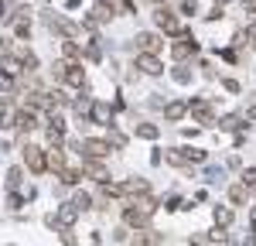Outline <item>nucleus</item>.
Wrapping results in <instances>:
<instances>
[{"mask_svg": "<svg viewBox=\"0 0 256 246\" xmlns=\"http://www.w3.org/2000/svg\"><path fill=\"white\" fill-rule=\"evenodd\" d=\"M44 24H48V31H55V34H62V38H79V24H72V20H65L62 14H55V10H44Z\"/></svg>", "mask_w": 256, "mask_h": 246, "instance_id": "f257e3e1", "label": "nucleus"}, {"mask_svg": "<svg viewBox=\"0 0 256 246\" xmlns=\"http://www.w3.org/2000/svg\"><path fill=\"white\" fill-rule=\"evenodd\" d=\"M24 164H28L31 174H44V171H48V154H44V147L24 144Z\"/></svg>", "mask_w": 256, "mask_h": 246, "instance_id": "f03ea898", "label": "nucleus"}, {"mask_svg": "<svg viewBox=\"0 0 256 246\" xmlns=\"http://www.w3.org/2000/svg\"><path fill=\"white\" fill-rule=\"evenodd\" d=\"M154 24H158L164 34H174V38L184 31V28H181V20L174 18V10H171V7H164V4H158V10H154Z\"/></svg>", "mask_w": 256, "mask_h": 246, "instance_id": "7ed1b4c3", "label": "nucleus"}, {"mask_svg": "<svg viewBox=\"0 0 256 246\" xmlns=\"http://www.w3.org/2000/svg\"><path fill=\"white\" fill-rule=\"evenodd\" d=\"M110 154H113V147H110V140H102V137H89V140H82V158L106 161Z\"/></svg>", "mask_w": 256, "mask_h": 246, "instance_id": "20e7f679", "label": "nucleus"}, {"mask_svg": "<svg viewBox=\"0 0 256 246\" xmlns=\"http://www.w3.org/2000/svg\"><path fill=\"white\" fill-rule=\"evenodd\" d=\"M195 52H198V41L192 38V31H181V34H178V41L171 44V55H174L178 62H188Z\"/></svg>", "mask_w": 256, "mask_h": 246, "instance_id": "39448f33", "label": "nucleus"}, {"mask_svg": "<svg viewBox=\"0 0 256 246\" xmlns=\"http://www.w3.org/2000/svg\"><path fill=\"white\" fill-rule=\"evenodd\" d=\"M188 113H192L202 126H212V123H216V110H212L208 100H188Z\"/></svg>", "mask_w": 256, "mask_h": 246, "instance_id": "423d86ee", "label": "nucleus"}, {"mask_svg": "<svg viewBox=\"0 0 256 246\" xmlns=\"http://www.w3.org/2000/svg\"><path fill=\"white\" fill-rule=\"evenodd\" d=\"M89 123H99V126H113V106L102 100H92L89 106Z\"/></svg>", "mask_w": 256, "mask_h": 246, "instance_id": "0eeeda50", "label": "nucleus"}, {"mask_svg": "<svg viewBox=\"0 0 256 246\" xmlns=\"http://www.w3.org/2000/svg\"><path fill=\"white\" fill-rule=\"evenodd\" d=\"M38 126L41 123H38V113H34V110L24 106V110L14 113V130H18V134H31V130H38Z\"/></svg>", "mask_w": 256, "mask_h": 246, "instance_id": "6e6552de", "label": "nucleus"}, {"mask_svg": "<svg viewBox=\"0 0 256 246\" xmlns=\"http://www.w3.org/2000/svg\"><path fill=\"white\" fill-rule=\"evenodd\" d=\"M134 68H140L144 76H160V72H164V62H160L158 55H144V52H137Z\"/></svg>", "mask_w": 256, "mask_h": 246, "instance_id": "1a4fd4ad", "label": "nucleus"}, {"mask_svg": "<svg viewBox=\"0 0 256 246\" xmlns=\"http://www.w3.org/2000/svg\"><path fill=\"white\" fill-rule=\"evenodd\" d=\"M160 243H164V236H160L158 229H150V226L137 229V232H134V240H130V246H160Z\"/></svg>", "mask_w": 256, "mask_h": 246, "instance_id": "9d476101", "label": "nucleus"}, {"mask_svg": "<svg viewBox=\"0 0 256 246\" xmlns=\"http://www.w3.org/2000/svg\"><path fill=\"white\" fill-rule=\"evenodd\" d=\"M134 44H137V52H144V55H158L160 38L154 34V31H140L137 38H134Z\"/></svg>", "mask_w": 256, "mask_h": 246, "instance_id": "9b49d317", "label": "nucleus"}, {"mask_svg": "<svg viewBox=\"0 0 256 246\" xmlns=\"http://www.w3.org/2000/svg\"><path fill=\"white\" fill-rule=\"evenodd\" d=\"M82 171H86V174H89V178H92V182H106V178H110V171H106V164L102 161H92V158H82Z\"/></svg>", "mask_w": 256, "mask_h": 246, "instance_id": "f8f14e48", "label": "nucleus"}, {"mask_svg": "<svg viewBox=\"0 0 256 246\" xmlns=\"http://www.w3.org/2000/svg\"><path fill=\"white\" fill-rule=\"evenodd\" d=\"M79 216H82V212L76 208V205H72V202H65V205L58 208V216H55V226H62V229H72Z\"/></svg>", "mask_w": 256, "mask_h": 246, "instance_id": "ddd939ff", "label": "nucleus"}, {"mask_svg": "<svg viewBox=\"0 0 256 246\" xmlns=\"http://www.w3.org/2000/svg\"><path fill=\"white\" fill-rule=\"evenodd\" d=\"M65 86H76V89H82L86 86V68H82V62H68V68H65Z\"/></svg>", "mask_w": 256, "mask_h": 246, "instance_id": "4468645a", "label": "nucleus"}, {"mask_svg": "<svg viewBox=\"0 0 256 246\" xmlns=\"http://www.w3.org/2000/svg\"><path fill=\"white\" fill-rule=\"evenodd\" d=\"M184 113H188V100H171V102H164V120H168V123H178Z\"/></svg>", "mask_w": 256, "mask_h": 246, "instance_id": "2eb2a0df", "label": "nucleus"}, {"mask_svg": "<svg viewBox=\"0 0 256 246\" xmlns=\"http://www.w3.org/2000/svg\"><path fill=\"white\" fill-rule=\"evenodd\" d=\"M113 18H116V7H113V4L99 0L96 7H92V20H96V24H106V20H113Z\"/></svg>", "mask_w": 256, "mask_h": 246, "instance_id": "dca6fc26", "label": "nucleus"}, {"mask_svg": "<svg viewBox=\"0 0 256 246\" xmlns=\"http://www.w3.org/2000/svg\"><path fill=\"white\" fill-rule=\"evenodd\" d=\"M147 192H150L147 178H126L123 182V195H147Z\"/></svg>", "mask_w": 256, "mask_h": 246, "instance_id": "f3484780", "label": "nucleus"}, {"mask_svg": "<svg viewBox=\"0 0 256 246\" xmlns=\"http://www.w3.org/2000/svg\"><path fill=\"white\" fill-rule=\"evenodd\" d=\"M212 219H216L218 229H229V226H232V208H229V205H216Z\"/></svg>", "mask_w": 256, "mask_h": 246, "instance_id": "a211bd4d", "label": "nucleus"}, {"mask_svg": "<svg viewBox=\"0 0 256 246\" xmlns=\"http://www.w3.org/2000/svg\"><path fill=\"white\" fill-rule=\"evenodd\" d=\"M58 178H62V184H79L82 182V168H62Z\"/></svg>", "mask_w": 256, "mask_h": 246, "instance_id": "6ab92c4d", "label": "nucleus"}, {"mask_svg": "<svg viewBox=\"0 0 256 246\" xmlns=\"http://www.w3.org/2000/svg\"><path fill=\"white\" fill-rule=\"evenodd\" d=\"M229 202L232 205H246L250 202V192H246L242 184H232V188H229Z\"/></svg>", "mask_w": 256, "mask_h": 246, "instance_id": "aec40b11", "label": "nucleus"}, {"mask_svg": "<svg viewBox=\"0 0 256 246\" xmlns=\"http://www.w3.org/2000/svg\"><path fill=\"white\" fill-rule=\"evenodd\" d=\"M48 168H55V171L65 168V150H62V147H52V150H48Z\"/></svg>", "mask_w": 256, "mask_h": 246, "instance_id": "412c9836", "label": "nucleus"}, {"mask_svg": "<svg viewBox=\"0 0 256 246\" xmlns=\"http://www.w3.org/2000/svg\"><path fill=\"white\" fill-rule=\"evenodd\" d=\"M239 184H242L246 192H256V168H242V174H239Z\"/></svg>", "mask_w": 256, "mask_h": 246, "instance_id": "4be33fe9", "label": "nucleus"}, {"mask_svg": "<svg viewBox=\"0 0 256 246\" xmlns=\"http://www.w3.org/2000/svg\"><path fill=\"white\" fill-rule=\"evenodd\" d=\"M134 130H137V137H144V140H158V134H160L154 123H137Z\"/></svg>", "mask_w": 256, "mask_h": 246, "instance_id": "5701e85b", "label": "nucleus"}, {"mask_svg": "<svg viewBox=\"0 0 256 246\" xmlns=\"http://www.w3.org/2000/svg\"><path fill=\"white\" fill-rule=\"evenodd\" d=\"M0 126H14V113H10L7 96H0Z\"/></svg>", "mask_w": 256, "mask_h": 246, "instance_id": "b1692460", "label": "nucleus"}, {"mask_svg": "<svg viewBox=\"0 0 256 246\" xmlns=\"http://www.w3.org/2000/svg\"><path fill=\"white\" fill-rule=\"evenodd\" d=\"M72 205H76L79 212H89V208H92V195H89V192H76V198H72Z\"/></svg>", "mask_w": 256, "mask_h": 246, "instance_id": "393cba45", "label": "nucleus"}, {"mask_svg": "<svg viewBox=\"0 0 256 246\" xmlns=\"http://www.w3.org/2000/svg\"><path fill=\"white\" fill-rule=\"evenodd\" d=\"M62 52H65V58H68V62H72V58H82V48H79V44H76L72 38L62 41Z\"/></svg>", "mask_w": 256, "mask_h": 246, "instance_id": "a878e982", "label": "nucleus"}, {"mask_svg": "<svg viewBox=\"0 0 256 246\" xmlns=\"http://www.w3.org/2000/svg\"><path fill=\"white\" fill-rule=\"evenodd\" d=\"M239 126H242V116H236V113H229V116L218 120V130H239Z\"/></svg>", "mask_w": 256, "mask_h": 246, "instance_id": "bb28decb", "label": "nucleus"}, {"mask_svg": "<svg viewBox=\"0 0 256 246\" xmlns=\"http://www.w3.org/2000/svg\"><path fill=\"white\" fill-rule=\"evenodd\" d=\"M10 89H14V76H10V72L0 65V96H7Z\"/></svg>", "mask_w": 256, "mask_h": 246, "instance_id": "cd10ccee", "label": "nucleus"}, {"mask_svg": "<svg viewBox=\"0 0 256 246\" xmlns=\"http://www.w3.org/2000/svg\"><path fill=\"white\" fill-rule=\"evenodd\" d=\"M164 158H168V164H174V168H184V164H188V158H184V150H181V147H174V150H168Z\"/></svg>", "mask_w": 256, "mask_h": 246, "instance_id": "c85d7f7f", "label": "nucleus"}, {"mask_svg": "<svg viewBox=\"0 0 256 246\" xmlns=\"http://www.w3.org/2000/svg\"><path fill=\"white\" fill-rule=\"evenodd\" d=\"M99 192H102V198H120V195H123V184H110V182H102V184H99Z\"/></svg>", "mask_w": 256, "mask_h": 246, "instance_id": "c756f323", "label": "nucleus"}, {"mask_svg": "<svg viewBox=\"0 0 256 246\" xmlns=\"http://www.w3.org/2000/svg\"><path fill=\"white\" fill-rule=\"evenodd\" d=\"M181 150H184V158H188V164H192V161H195V164H202L205 158H208V154H205L202 147H181Z\"/></svg>", "mask_w": 256, "mask_h": 246, "instance_id": "7c9ffc66", "label": "nucleus"}, {"mask_svg": "<svg viewBox=\"0 0 256 246\" xmlns=\"http://www.w3.org/2000/svg\"><path fill=\"white\" fill-rule=\"evenodd\" d=\"M181 14H184V18H195L198 14V0H181Z\"/></svg>", "mask_w": 256, "mask_h": 246, "instance_id": "2f4dec72", "label": "nucleus"}, {"mask_svg": "<svg viewBox=\"0 0 256 246\" xmlns=\"http://www.w3.org/2000/svg\"><path fill=\"white\" fill-rule=\"evenodd\" d=\"M82 58H89V62H99V58H102V52H99V44H86V52H82Z\"/></svg>", "mask_w": 256, "mask_h": 246, "instance_id": "473e14b6", "label": "nucleus"}, {"mask_svg": "<svg viewBox=\"0 0 256 246\" xmlns=\"http://www.w3.org/2000/svg\"><path fill=\"white\" fill-rule=\"evenodd\" d=\"M174 82H181V86H184V82H192V72H188L184 65H178V68H174Z\"/></svg>", "mask_w": 256, "mask_h": 246, "instance_id": "72a5a7b5", "label": "nucleus"}, {"mask_svg": "<svg viewBox=\"0 0 256 246\" xmlns=\"http://www.w3.org/2000/svg\"><path fill=\"white\" fill-rule=\"evenodd\" d=\"M20 184V168H10L7 171V188H18Z\"/></svg>", "mask_w": 256, "mask_h": 246, "instance_id": "f704fd0d", "label": "nucleus"}, {"mask_svg": "<svg viewBox=\"0 0 256 246\" xmlns=\"http://www.w3.org/2000/svg\"><path fill=\"white\" fill-rule=\"evenodd\" d=\"M62 243H65V246H76V236H72L68 229H62Z\"/></svg>", "mask_w": 256, "mask_h": 246, "instance_id": "c9c22d12", "label": "nucleus"}, {"mask_svg": "<svg viewBox=\"0 0 256 246\" xmlns=\"http://www.w3.org/2000/svg\"><path fill=\"white\" fill-rule=\"evenodd\" d=\"M222 86H226V92H239V82L236 79H226Z\"/></svg>", "mask_w": 256, "mask_h": 246, "instance_id": "e433bc0d", "label": "nucleus"}, {"mask_svg": "<svg viewBox=\"0 0 256 246\" xmlns=\"http://www.w3.org/2000/svg\"><path fill=\"white\" fill-rule=\"evenodd\" d=\"M208 243V236H192V246H205Z\"/></svg>", "mask_w": 256, "mask_h": 246, "instance_id": "4c0bfd02", "label": "nucleus"}, {"mask_svg": "<svg viewBox=\"0 0 256 246\" xmlns=\"http://www.w3.org/2000/svg\"><path fill=\"white\" fill-rule=\"evenodd\" d=\"M246 120H250V123L256 126V106H253V110H246Z\"/></svg>", "mask_w": 256, "mask_h": 246, "instance_id": "58836bf2", "label": "nucleus"}, {"mask_svg": "<svg viewBox=\"0 0 256 246\" xmlns=\"http://www.w3.org/2000/svg\"><path fill=\"white\" fill-rule=\"evenodd\" d=\"M0 20H7V0H0Z\"/></svg>", "mask_w": 256, "mask_h": 246, "instance_id": "ea45409f", "label": "nucleus"}, {"mask_svg": "<svg viewBox=\"0 0 256 246\" xmlns=\"http://www.w3.org/2000/svg\"><path fill=\"white\" fill-rule=\"evenodd\" d=\"M250 226H253V232H256V205L250 208Z\"/></svg>", "mask_w": 256, "mask_h": 246, "instance_id": "a19ab883", "label": "nucleus"}, {"mask_svg": "<svg viewBox=\"0 0 256 246\" xmlns=\"http://www.w3.org/2000/svg\"><path fill=\"white\" fill-rule=\"evenodd\" d=\"M154 4H160V0H154Z\"/></svg>", "mask_w": 256, "mask_h": 246, "instance_id": "79ce46f5", "label": "nucleus"}]
</instances>
